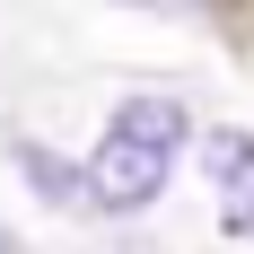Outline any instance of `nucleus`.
<instances>
[{
  "instance_id": "obj_1",
  "label": "nucleus",
  "mask_w": 254,
  "mask_h": 254,
  "mask_svg": "<svg viewBox=\"0 0 254 254\" xmlns=\"http://www.w3.org/2000/svg\"><path fill=\"white\" fill-rule=\"evenodd\" d=\"M184 131L193 123H184L176 97H123L114 123H105V140H97V158H88V202H105V210L158 202V184L176 176Z\"/></svg>"
},
{
  "instance_id": "obj_3",
  "label": "nucleus",
  "mask_w": 254,
  "mask_h": 254,
  "mask_svg": "<svg viewBox=\"0 0 254 254\" xmlns=\"http://www.w3.org/2000/svg\"><path fill=\"white\" fill-rule=\"evenodd\" d=\"M26 167H35V184H44V193H70V176H62V158H44V149H26Z\"/></svg>"
},
{
  "instance_id": "obj_4",
  "label": "nucleus",
  "mask_w": 254,
  "mask_h": 254,
  "mask_svg": "<svg viewBox=\"0 0 254 254\" xmlns=\"http://www.w3.org/2000/svg\"><path fill=\"white\" fill-rule=\"evenodd\" d=\"M0 254H18V237H9V228H0Z\"/></svg>"
},
{
  "instance_id": "obj_2",
  "label": "nucleus",
  "mask_w": 254,
  "mask_h": 254,
  "mask_svg": "<svg viewBox=\"0 0 254 254\" xmlns=\"http://www.w3.org/2000/svg\"><path fill=\"white\" fill-rule=\"evenodd\" d=\"M202 167H210V193H219L228 237H246L254 228V131H210V140H202Z\"/></svg>"
}]
</instances>
